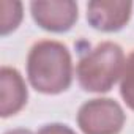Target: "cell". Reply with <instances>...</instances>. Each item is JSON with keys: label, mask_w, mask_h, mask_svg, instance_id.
I'll return each mask as SVG.
<instances>
[{"label": "cell", "mask_w": 134, "mask_h": 134, "mask_svg": "<svg viewBox=\"0 0 134 134\" xmlns=\"http://www.w3.org/2000/svg\"><path fill=\"white\" fill-rule=\"evenodd\" d=\"M27 77L32 87L44 95H57L73 82V62L65 44L43 40L32 46L27 57Z\"/></svg>", "instance_id": "6da1fadb"}, {"label": "cell", "mask_w": 134, "mask_h": 134, "mask_svg": "<svg viewBox=\"0 0 134 134\" xmlns=\"http://www.w3.org/2000/svg\"><path fill=\"white\" fill-rule=\"evenodd\" d=\"M125 54L123 49L112 41H103L77 63V82L85 92L106 93L118 79H121L125 70Z\"/></svg>", "instance_id": "7a4b0ae2"}, {"label": "cell", "mask_w": 134, "mask_h": 134, "mask_svg": "<svg viewBox=\"0 0 134 134\" xmlns=\"http://www.w3.org/2000/svg\"><path fill=\"white\" fill-rule=\"evenodd\" d=\"M77 125L84 134H118L125 125V112L114 99L95 98L79 107Z\"/></svg>", "instance_id": "3957f363"}, {"label": "cell", "mask_w": 134, "mask_h": 134, "mask_svg": "<svg viewBox=\"0 0 134 134\" xmlns=\"http://www.w3.org/2000/svg\"><path fill=\"white\" fill-rule=\"evenodd\" d=\"M30 10L35 22L47 32H66L77 21V5L71 0L32 2Z\"/></svg>", "instance_id": "277c9868"}, {"label": "cell", "mask_w": 134, "mask_h": 134, "mask_svg": "<svg viewBox=\"0 0 134 134\" xmlns=\"http://www.w3.org/2000/svg\"><path fill=\"white\" fill-rule=\"evenodd\" d=\"M131 2L98 0L87 5V21L90 25L101 32H117L125 27L131 18Z\"/></svg>", "instance_id": "5b68a950"}, {"label": "cell", "mask_w": 134, "mask_h": 134, "mask_svg": "<svg viewBox=\"0 0 134 134\" xmlns=\"http://www.w3.org/2000/svg\"><path fill=\"white\" fill-rule=\"evenodd\" d=\"M27 85L21 73L11 66L0 70V115L3 118L18 114L27 103Z\"/></svg>", "instance_id": "8992f818"}, {"label": "cell", "mask_w": 134, "mask_h": 134, "mask_svg": "<svg viewBox=\"0 0 134 134\" xmlns=\"http://www.w3.org/2000/svg\"><path fill=\"white\" fill-rule=\"evenodd\" d=\"M22 19V3L18 0H0V33L16 30Z\"/></svg>", "instance_id": "52a82bcc"}, {"label": "cell", "mask_w": 134, "mask_h": 134, "mask_svg": "<svg viewBox=\"0 0 134 134\" xmlns=\"http://www.w3.org/2000/svg\"><path fill=\"white\" fill-rule=\"evenodd\" d=\"M120 93L128 107L134 110V51L125 62V70L120 79Z\"/></svg>", "instance_id": "ba28073f"}, {"label": "cell", "mask_w": 134, "mask_h": 134, "mask_svg": "<svg viewBox=\"0 0 134 134\" xmlns=\"http://www.w3.org/2000/svg\"><path fill=\"white\" fill-rule=\"evenodd\" d=\"M38 134H76L70 126L62 125V123H51V125H44Z\"/></svg>", "instance_id": "9c48e42d"}, {"label": "cell", "mask_w": 134, "mask_h": 134, "mask_svg": "<svg viewBox=\"0 0 134 134\" xmlns=\"http://www.w3.org/2000/svg\"><path fill=\"white\" fill-rule=\"evenodd\" d=\"M5 134H33L30 129H24V128H16V129H10Z\"/></svg>", "instance_id": "30bf717a"}]
</instances>
